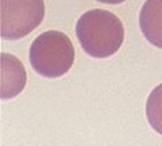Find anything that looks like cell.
Returning a JSON list of instances; mask_svg holds the SVG:
<instances>
[{
	"instance_id": "cell-1",
	"label": "cell",
	"mask_w": 162,
	"mask_h": 146,
	"mask_svg": "<svg viewBox=\"0 0 162 146\" xmlns=\"http://www.w3.org/2000/svg\"><path fill=\"white\" fill-rule=\"evenodd\" d=\"M76 35L86 54L94 58H107L120 49L124 41V27L115 14L96 8L78 18Z\"/></svg>"
},
{
	"instance_id": "cell-2",
	"label": "cell",
	"mask_w": 162,
	"mask_h": 146,
	"mask_svg": "<svg viewBox=\"0 0 162 146\" xmlns=\"http://www.w3.org/2000/svg\"><path fill=\"white\" fill-rule=\"evenodd\" d=\"M74 62V47L65 32L49 30L30 46V64L38 75L57 78L68 73Z\"/></svg>"
},
{
	"instance_id": "cell-3",
	"label": "cell",
	"mask_w": 162,
	"mask_h": 146,
	"mask_svg": "<svg viewBox=\"0 0 162 146\" xmlns=\"http://www.w3.org/2000/svg\"><path fill=\"white\" fill-rule=\"evenodd\" d=\"M43 18V0H0V30L5 41L28 35L42 23Z\"/></svg>"
},
{
	"instance_id": "cell-4",
	"label": "cell",
	"mask_w": 162,
	"mask_h": 146,
	"mask_svg": "<svg viewBox=\"0 0 162 146\" xmlns=\"http://www.w3.org/2000/svg\"><path fill=\"white\" fill-rule=\"evenodd\" d=\"M27 81L26 69L23 64L10 53H2V89L0 97L3 100L19 95Z\"/></svg>"
},
{
	"instance_id": "cell-5",
	"label": "cell",
	"mask_w": 162,
	"mask_h": 146,
	"mask_svg": "<svg viewBox=\"0 0 162 146\" xmlns=\"http://www.w3.org/2000/svg\"><path fill=\"white\" fill-rule=\"evenodd\" d=\"M139 26L146 39L162 49V0H146L139 14Z\"/></svg>"
},
{
	"instance_id": "cell-6",
	"label": "cell",
	"mask_w": 162,
	"mask_h": 146,
	"mask_svg": "<svg viewBox=\"0 0 162 146\" xmlns=\"http://www.w3.org/2000/svg\"><path fill=\"white\" fill-rule=\"evenodd\" d=\"M146 116L150 126L162 135V84L151 91L146 103Z\"/></svg>"
},
{
	"instance_id": "cell-7",
	"label": "cell",
	"mask_w": 162,
	"mask_h": 146,
	"mask_svg": "<svg viewBox=\"0 0 162 146\" xmlns=\"http://www.w3.org/2000/svg\"><path fill=\"white\" fill-rule=\"evenodd\" d=\"M99 3H104V4H120V3L126 2V0H97Z\"/></svg>"
}]
</instances>
